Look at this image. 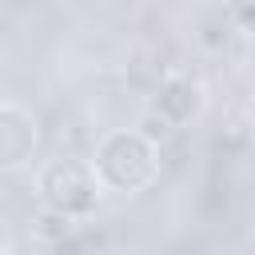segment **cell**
<instances>
[{"mask_svg": "<svg viewBox=\"0 0 255 255\" xmlns=\"http://www.w3.org/2000/svg\"><path fill=\"white\" fill-rule=\"evenodd\" d=\"M231 24L243 32H255V0H235L231 4Z\"/></svg>", "mask_w": 255, "mask_h": 255, "instance_id": "obj_6", "label": "cell"}, {"mask_svg": "<svg viewBox=\"0 0 255 255\" xmlns=\"http://www.w3.org/2000/svg\"><path fill=\"white\" fill-rule=\"evenodd\" d=\"M92 163H96L100 183L112 195H143L147 187L159 183L163 147L139 128H112L96 139Z\"/></svg>", "mask_w": 255, "mask_h": 255, "instance_id": "obj_1", "label": "cell"}, {"mask_svg": "<svg viewBox=\"0 0 255 255\" xmlns=\"http://www.w3.org/2000/svg\"><path fill=\"white\" fill-rule=\"evenodd\" d=\"M40 120L32 108L16 100H0V175H16L40 155Z\"/></svg>", "mask_w": 255, "mask_h": 255, "instance_id": "obj_3", "label": "cell"}, {"mask_svg": "<svg viewBox=\"0 0 255 255\" xmlns=\"http://www.w3.org/2000/svg\"><path fill=\"white\" fill-rule=\"evenodd\" d=\"M32 187H36L40 207L60 211V215H68L76 223L92 219L100 211L104 195H108V187L96 175V163L80 159V155H52V159H44L36 167Z\"/></svg>", "mask_w": 255, "mask_h": 255, "instance_id": "obj_2", "label": "cell"}, {"mask_svg": "<svg viewBox=\"0 0 255 255\" xmlns=\"http://www.w3.org/2000/svg\"><path fill=\"white\" fill-rule=\"evenodd\" d=\"M147 108H155L159 116H167L175 128H187V124L199 116V108H203V88H199V80H191L187 72H167V76L155 84Z\"/></svg>", "mask_w": 255, "mask_h": 255, "instance_id": "obj_4", "label": "cell"}, {"mask_svg": "<svg viewBox=\"0 0 255 255\" xmlns=\"http://www.w3.org/2000/svg\"><path fill=\"white\" fill-rule=\"evenodd\" d=\"M135 128H139V131H143V135H151V139H155V143H159V147H163V143H167V139H171V135H175V131H179V128H175V124H171V120H167V116H159V112H155V108H147V112H143V116H139V124H135Z\"/></svg>", "mask_w": 255, "mask_h": 255, "instance_id": "obj_5", "label": "cell"}, {"mask_svg": "<svg viewBox=\"0 0 255 255\" xmlns=\"http://www.w3.org/2000/svg\"><path fill=\"white\" fill-rule=\"evenodd\" d=\"M4 247H8V243H4V239H0V251H4Z\"/></svg>", "mask_w": 255, "mask_h": 255, "instance_id": "obj_7", "label": "cell"}]
</instances>
